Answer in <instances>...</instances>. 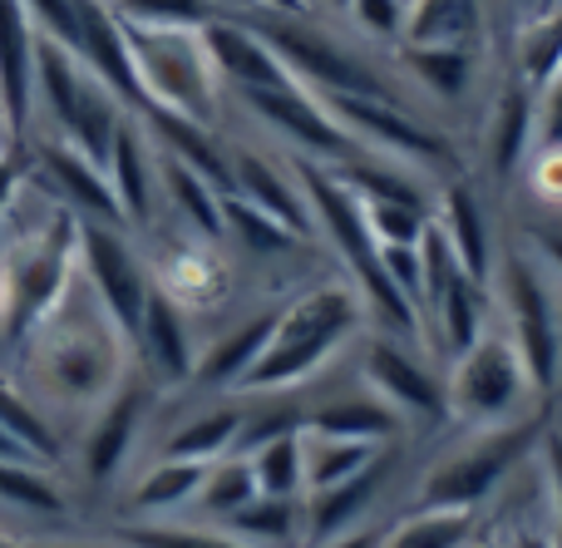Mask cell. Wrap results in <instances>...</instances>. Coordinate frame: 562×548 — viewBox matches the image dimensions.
Segmentation results:
<instances>
[{
    "label": "cell",
    "instance_id": "cell-43",
    "mask_svg": "<svg viewBox=\"0 0 562 548\" xmlns=\"http://www.w3.org/2000/svg\"><path fill=\"white\" fill-rule=\"evenodd\" d=\"M346 20L366 35V45H400L409 20V0H350Z\"/></svg>",
    "mask_w": 562,
    "mask_h": 548
},
{
    "label": "cell",
    "instance_id": "cell-26",
    "mask_svg": "<svg viewBox=\"0 0 562 548\" xmlns=\"http://www.w3.org/2000/svg\"><path fill=\"white\" fill-rule=\"evenodd\" d=\"M213 247L217 243H203V237H183V243L168 247L154 267V282L164 287L173 302H183L188 312H207V306H217L227 292V267L217 262Z\"/></svg>",
    "mask_w": 562,
    "mask_h": 548
},
{
    "label": "cell",
    "instance_id": "cell-21",
    "mask_svg": "<svg viewBox=\"0 0 562 548\" xmlns=\"http://www.w3.org/2000/svg\"><path fill=\"white\" fill-rule=\"evenodd\" d=\"M538 154V94L518 75H508L488 99L484 119V164L498 183L528 168V158Z\"/></svg>",
    "mask_w": 562,
    "mask_h": 548
},
{
    "label": "cell",
    "instance_id": "cell-7",
    "mask_svg": "<svg viewBox=\"0 0 562 548\" xmlns=\"http://www.w3.org/2000/svg\"><path fill=\"white\" fill-rule=\"evenodd\" d=\"M445 395H449V421L474 435L508 430V425L538 415L533 381H528L514 342H508L504 332H494V326H488L464 356L449 361Z\"/></svg>",
    "mask_w": 562,
    "mask_h": 548
},
{
    "label": "cell",
    "instance_id": "cell-4",
    "mask_svg": "<svg viewBox=\"0 0 562 548\" xmlns=\"http://www.w3.org/2000/svg\"><path fill=\"white\" fill-rule=\"evenodd\" d=\"M124 35L148 109H168L178 119L217 128L227 89L217 79L213 59H207L203 35L198 30H148V25H124Z\"/></svg>",
    "mask_w": 562,
    "mask_h": 548
},
{
    "label": "cell",
    "instance_id": "cell-10",
    "mask_svg": "<svg viewBox=\"0 0 562 548\" xmlns=\"http://www.w3.org/2000/svg\"><path fill=\"white\" fill-rule=\"evenodd\" d=\"M356 356H360V381L375 395L380 405L400 415V425H419L435 430L449 421V395H445V376L429 366V351L419 342H400L385 332H360L356 336Z\"/></svg>",
    "mask_w": 562,
    "mask_h": 548
},
{
    "label": "cell",
    "instance_id": "cell-19",
    "mask_svg": "<svg viewBox=\"0 0 562 548\" xmlns=\"http://www.w3.org/2000/svg\"><path fill=\"white\" fill-rule=\"evenodd\" d=\"M203 35V49L207 59H213L217 79H223L227 94H257V89H281V85H296L291 79V69L281 65L272 49L262 45V35H257L247 20L237 15H217L213 25L198 30Z\"/></svg>",
    "mask_w": 562,
    "mask_h": 548
},
{
    "label": "cell",
    "instance_id": "cell-1",
    "mask_svg": "<svg viewBox=\"0 0 562 548\" xmlns=\"http://www.w3.org/2000/svg\"><path fill=\"white\" fill-rule=\"evenodd\" d=\"M20 391L40 411L94 415L134 371V346L75 272L59 306L20 346Z\"/></svg>",
    "mask_w": 562,
    "mask_h": 548
},
{
    "label": "cell",
    "instance_id": "cell-33",
    "mask_svg": "<svg viewBox=\"0 0 562 548\" xmlns=\"http://www.w3.org/2000/svg\"><path fill=\"white\" fill-rule=\"evenodd\" d=\"M380 460V445L370 440H340V435H321L301 425V465H306V494L336 490V484L356 480L366 465Z\"/></svg>",
    "mask_w": 562,
    "mask_h": 548
},
{
    "label": "cell",
    "instance_id": "cell-14",
    "mask_svg": "<svg viewBox=\"0 0 562 548\" xmlns=\"http://www.w3.org/2000/svg\"><path fill=\"white\" fill-rule=\"evenodd\" d=\"M237 104L252 119H262L267 128L291 148L296 158H316V164H340V158L360 154L346 138V128L326 114L311 89L301 85H281V89H257V94H237Z\"/></svg>",
    "mask_w": 562,
    "mask_h": 548
},
{
    "label": "cell",
    "instance_id": "cell-41",
    "mask_svg": "<svg viewBox=\"0 0 562 548\" xmlns=\"http://www.w3.org/2000/svg\"><path fill=\"white\" fill-rule=\"evenodd\" d=\"M124 25H148V30H203L217 20L207 0H109Z\"/></svg>",
    "mask_w": 562,
    "mask_h": 548
},
{
    "label": "cell",
    "instance_id": "cell-11",
    "mask_svg": "<svg viewBox=\"0 0 562 548\" xmlns=\"http://www.w3.org/2000/svg\"><path fill=\"white\" fill-rule=\"evenodd\" d=\"M538 425L543 421L533 415V421H518V425H508V430H484V435H474L464 450L445 455V460L425 474V484H419V510L479 514V504L533 455Z\"/></svg>",
    "mask_w": 562,
    "mask_h": 548
},
{
    "label": "cell",
    "instance_id": "cell-47",
    "mask_svg": "<svg viewBox=\"0 0 562 548\" xmlns=\"http://www.w3.org/2000/svg\"><path fill=\"white\" fill-rule=\"evenodd\" d=\"M538 455H543L548 500H553V514H558V524H562V430H543V440H538Z\"/></svg>",
    "mask_w": 562,
    "mask_h": 548
},
{
    "label": "cell",
    "instance_id": "cell-55",
    "mask_svg": "<svg viewBox=\"0 0 562 548\" xmlns=\"http://www.w3.org/2000/svg\"><path fill=\"white\" fill-rule=\"evenodd\" d=\"M514 548H553V539H543V534H524Z\"/></svg>",
    "mask_w": 562,
    "mask_h": 548
},
{
    "label": "cell",
    "instance_id": "cell-50",
    "mask_svg": "<svg viewBox=\"0 0 562 548\" xmlns=\"http://www.w3.org/2000/svg\"><path fill=\"white\" fill-rule=\"evenodd\" d=\"M321 548H380V529H356V534H346V539H330Z\"/></svg>",
    "mask_w": 562,
    "mask_h": 548
},
{
    "label": "cell",
    "instance_id": "cell-16",
    "mask_svg": "<svg viewBox=\"0 0 562 548\" xmlns=\"http://www.w3.org/2000/svg\"><path fill=\"white\" fill-rule=\"evenodd\" d=\"M35 164H40V183L59 198V208L79 217V223H114L124 227V213L114 203V188H109V174L85 158L75 144L55 134H35Z\"/></svg>",
    "mask_w": 562,
    "mask_h": 548
},
{
    "label": "cell",
    "instance_id": "cell-58",
    "mask_svg": "<svg viewBox=\"0 0 562 548\" xmlns=\"http://www.w3.org/2000/svg\"><path fill=\"white\" fill-rule=\"evenodd\" d=\"M0 548H25V544H15V539H10V534H0Z\"/></svg>",
    "mask_w": 562,
    "mask_h": 548
},
{
    "label": "cell",
    "instance_id": "cell-39",
    "mask_svg": "<svg viewBox=\"0 0 562 548\" xmlns=\"http://www.w3.org/2000/svg\"><path fill=\"white\" fill-rule=\"evenodd\" d=\"M257 494H262V490H257L252 460H247V455H223V460L207 465L203 490H198V510H203L207 519L227 524L237 510H247Z\"/></svg>",
    "mask_w": 562,
    "mask_h": 548
},
{
    "label": "cell",
    "instance_id": "cell-45",
    "mask_svg": "<svg viewBox=\"0 0 562 548\" xmlns=\"http://www.w3.org/2000/svg\"><path fill=\"white\" fill-rule=\"evenodd\" d=\"M538 154H562V69L538 94Z\"/></svg>",
    "mask_w": 562,
    "mask_h": 548
},
{
    "label": "cell",
    "instance_id": "cell-24",
    "mask_svg": "<svg viewBox=\"0 0 562 548\" xmlns=\"http://www.w3.org/2000/svg\"><path fill=\"white\" fill-rule=\"evenodd\" d=\"M390 480V455L380 450L375 465H366V470L356 474V480L336 484V490H321V494H306V548H321L330 539H346V534L366 529V514L375 510L380 490H385Z\"/></svg>",
    "mask_w": 562,
    "mask_h": 548
},
{
    "label": "cell",
    "instance_id": "cell-25",
    "mask_svg": "<svg viewBox=\"0 0 562 548\" xmlns=\"http://www.w3.org/2000/svg\"><path fill=\"white\" fill-rule=\"evenodd\" d=\"M277 316H281V306H267V312L237 322L233 332H223L213 346H203V351H198V371H193L198 391H213V395L217 391H233V395L243 391L247 371H252L257 356H262L267 342H272Z\"/></svg>",
    "mask_w": 562,
    "mask_h": 548
},
{
    "label": "cell",
    "instance_id": "cell-30",
    "mask_svg": "<svg viewBox=\"0 0 562 548\" xmlns=\"http://www.w3.org/2000/svg\"><path fill=\"white\" fill-rule=\"evenodd\" d=\"M484 0H409L400 45H469L484 49Z\"/></svg>",
    "mask_w": 562,
    "mask_h": 548
},
{
    "label": "cell",
    "instance_id": "cell-49",
    "mask_svg": "<svg viewBox=\"0 0 562 548\" xmlns=\"http://www.w3.org/2000/svg\"><path fill=\"white\" fill-rule=\"evenodd\" d=\"M25 548H128V544H119V539H40V544H25Z\"/></svg>",
    "mask_w": 562,
    "mask_h": 548
},
{
    "label": "cell",
    "instance_id": "cell-2",
    "mask_svg": "<svg viewBox=\"0 0 562 548\" xmlns=\"http://www.w3.org/2000/svg\"><path fill=\"white\" fill-rule=\"evenodd\" d=\"M366 306H360L356 287L346 277L306 287L301 297H291L277 316V332L267 342V351L257 356V366L247 371L237 395H281L306 385L311 376H321L346 346H356V336L366 332Z\"/></svg>",
    "mask_w": 562,
    "mask_h": 548
},
{
    "label": "cell",
    "instance_id": "cell-57",
    "mask_svg": "<svg viewBox=\"0 0 562 548\" xmlns=\"http://www.w3.org/2000/svg\"><path fill=\"white\" fill-rule=\"evenodd\" d=\"M0 154H10V134H5V119H0Z\"/></svg>",
    "mask_w": 562,
    "mask_h": 548
},
{
    "label": "cell",
    "instance_id": "cell-44",
    "mask_svg": "<svg viewBox=\"0 0 562 548\" xmlns=\"http://www.w3.org/2000/svg\"><path fill=\"white\" fill-rule=\"evenodd\" d=\"M35 25L40 40H55L59 49L75 55L79 49V35H85V20H79V0H20Z\"/></svg>",
    "mask_w": 562,
    "mask_h": 548
},
{
    "label": "cell",
    "instance_id": "cell-40",
    "mask_svg": "<svg viewBox=\"0 0 562 548\" xmlns=\"http://www.w3.org/2000/svg\"><path fill=\"white\" fill-rule=\"evenodd\" d=\"M223 237H233V243L247 247L252 257H286V253H296V243H306V237H296L291 227H281L277 217L257 213L252 203H243V198H233V193L223 198Z\"/></svg>",
    "mask_w": 562,
    "mask_h": 548
},
{
    "label": "cell",
    "instance_id": "cell-3",
    "mask_svg": "<svg viewBox=\"0 0 562 548\" xmlns=\"http://www.w3.org/2000/svg\"><path fill=\"white\" fill-rule=\"evenodd\" d=\"M247 25L262 35V45L272 49L281 65L291 69L301 89L311 94H350V99H395L405 104V89L385 75L380 65H370V55H356L336 30L321 15H291V10H252L243 15Z\"/></svg>",
    "mask_w": 562,
    "mask_h": 548
},
{
    "label": "cell",
    "instance_id": "cell-31",
    "mask_svg": "<svg viewBox=\"0 0 562 548\" xmlns=\"http://www.w3.org/2000/svg\"><path fill=\"white\" fill-rule=\"evenodd\" d=\"M247 548H306V504L257 494L247 510H237L227 524H217Z\"/></svg>",
    "mask_w": 562,
    "mask_h": 548
},
{
    "label": "cell",
    "instance_id": "cell-15",
    "mask_svg": "<svg viewBox=\"0 0 562 548\" xmlns=\"http://www.w3.org/2000/svg\"><path fill=\"white\" fill-rule=\"evenodd\" d=\"M198 351H203V346L193 342V312H188L183 302H173V297L154 282V292H148V302H144V322H138V332H134L138 371H144L158 391L193 385Z\"/></svg>",
    "mask_w": 562,
    "mask_h": 548
},
{
    "label": "cell",
    "instance_id": "cell-37",
    "mask_svg": "<svg viewBox=\"0 0 562 548\" xmlns=\"http://www.w3.org/2000/svg\"><path fill=\"white\" fill-rule=\"evenodd\" d=\"M257 474V490L272 494V500H306V465H301V425L296 430H281L272 440L252 445L247 450Z\"/></svg>",
    "mask_w": 562,
    "mask_h": 548
},
{
    "label": "cell",
    "instance_id": "cell-35",
    "mask_svg": "<svg viewBox=\"0 0 562 548\" xmlns=\"http://www.w3.org/2000/svg\"><path fill=\"white\" fill-rule=\"evenodd\" d=\"M0 430H5L35 465H49V470L65 465V440L55 435L49 415L40 411L15 381H5V376H0Z\"/></svg>",
    "mask_w": 562,
    "mask_h": 548
},
{
    "label": "cell",
    "instance_id": "cell-12",
    "mask_svg": "<svg viewBox=\"0 0 562 548\" xmlns=\"http://www.w3.org/2000/svg\"><path fill=\"white\" fill-rule=\"evenodd\" d=\"M128 227L114 223H79V277L94 292V302L114 316V326L128 336L134 346V332L144 322V302L154 292V267L144 262L134 243H128Z\"/></svg>",
    "mask_w": 562,
    "mask_h": 548
},
{
    "label": "cell",
    "instance_id": "cell-48",
    "mask_svg": "<svg viewBox=\"0 0 562 548\" xmlns=\"http://www.w3.org/2000/svg\"><path fill=\"white\" fill-rule=\"evenodd\" d=\"M25 154H0V213H5L10 203H15V193H20V183H25V164H20Z\"/></svg>",
    "mask_w": 562,
    "mask_h": 548
},
{
    "label": "cell",
    "instance_id": "cell-51",
    "mask_svg": "<svg viewBox=\"0 0 562 548\" xmlns=\"http://www.w3.org/2000/svg\"><path fill=\"white\" fill-rule=\"evenodd\" d=\"M207 5L217 10V15H252V10H262V0H207Z\"/></svg>",
    "mask_w": 562,
    "mask_h": 548
},
{
    "label": "cell",
    "instance_id": "cell-52",
    "mask_svg": "<svg viewBox=\"0 0 562 548\" xmlns=\"http://www.w3.org/2000/svg\"><path fill=\"white\" fill-rule=\"evenodd\" d=\"M306 10H311V15H330V20H346L350 0H306Z\"/></svg>",
    "mask_w": 562,
    "mask_h": 548
},
{
    "label": "cell",
    "instance_id": "cell-5",
    "mask_svg": "<svg viewBox=\"0 0 562 548\" xmlns=\"http://www.w3.org/2000/svg\"><path fill=\"white\" fill-rule=\"evenodd\" d=\"M35 114L49 119V134L75 144L85 158H94L99 168L114 154V134L128 119V109L99 85L85 69V59H75L69 49H59L55 40L35 35Z\"/></svg>",
    "mask_w": 562,
    "mask_h": 548
},
{
    "label": "cell",
    "instance_id": "cell-27",
    "mask_svg": "<svg viewBox=\"0 0 562 548\" xmlns=\"http://www.w3.org/2000/svg\"><path fill=\"white\" fill-rule=\"evenodd\" d=\"M207 465L193 460H154L134 484H128V514H138L144 524H158L178 510H193L198 490H203Z\"/></svg>",
    "mask_w": 562,
    "mask_h": 548
},
{
    "label": "cell",
    "instance_id": "cell-46",
    "mask_svg": "<svg viewBox=\"0 0 562 548\" xmlns=\"http://www.w3.org/2000/svg\"><path fill=\"white\" fill-rule=\"evenodd\" d=\"M528 247H533V262L543 267L548 277H558V282H562V227L558 223L528 227Z\"/></svg>",
    "mask_w": 562,
    "mask_h": 548
},
{
    "label": "cell",
    "instance_id": "cell-18",
    "mask_svg": "<svg viewBox=\"0 0 562 548\" xmlns=\"http://www.w3.org/2000/svg\"><path fill=\"white\" fill-rule=\"evenodd\" d=\"M0 119L10 148L25 154L35 134V25L20 0H0Z\"/></svg>",
    "mask_w": 562,
    "mask_h": 548
},
{
    "label": "cell",
    "instance_id": "cell-6",
    "mask_svg": "<svg viewBox=\"0 0 562 548\" xmlns=\"http://www.w3.org/2000/svg\"><path fill=\"white\" fill-rule=\"evenodd\" d=\"M321 99V94H316ZM326 114L346 128V138L360 148V154H375L385 164L415 168L429 183H454L459 178V148L449 138V128H439L435 119L415 114L409 104H395V99H350V94H326L321 99Z\"/></svg>",
    "mask_w": 562,
    "mask_h": 548
},
{
    "label": "cell",
    "instance_id": "cell-8",
    "mask_svg": "<svg viewBox=\"0 0 562 548\" xmlns=\"http://www.w3.org/2000/svg\"><path fill=\"white\" fill-rule=\"evenodd\" d=\"M488 292H494L498 312H504V336L514 342L533 391L548 395L562 376V316L548 272L528 253L508 247V253H498Z\"/></svg>",
    "mask_w": 562,
    "mask_h": 548
},
{
    "label": "cell",
    "instance_id": "cell-42",
    "mask_svg": "<svg viewBox=\"0 0 562 548\" xmlns=\"http://www.w3.org/2000/svg\"><path fill=\"white\" fill-rule=\"evenodd\" d=\"M114 539L128 548H247L213 524H198V529H188V524H124Z\"/></svg>",
    "mask_w": 562,
    "mask_h": 548
},
{
    "label": "cell",
    "instance_id": "cell-13",
    "mask_svg": "<svg viewBox=\"0 0 562 548\" xmlns=\"http://www.w3.org/2000/svg\"><path fill=\"white\" fill-rule=\"evenodd\" d=\"M154 405H158V385L144 371H128V381L89 415V430L79 440V480L89 490H114L124 480Z\"/></svg>",
    "mask_w": 562,
    "mask_h": 548
},
{
    "label": "cell",
    "instance_id": "cell-9",
    "mask_svg": "<svg viewBox=\"0 0 562 548\" xmlns=\"http://www.w3.org/2000/svg\"><path fill=\"white\" fill-rule=\"evenodd\" d=\"M79 272V217L69 208H55L45 223L35 227L15 262L5 267V292H0V316H5V342L25 346V336L45 322L69 292Z\"/></svg>",
    "mask_w": 562,
    "mask_h": 548
},
{
    "label": "cell",
    "instance_id": "cell-29",
    "mask_svg": "<svg viewBox=\"0 0 562 548\" xmlns=\"http://www.w3.org/2000/svg\"><path fill=\"white\" fill-rule=\"evenodd\" d=\"M243 425H247V405L243 401H227L213 405V411L193 415L183 421L164 445H158V460H193V465H213L223 455L237 450L243 440Z\"/></svg>",
    "mask_w": 562,
    "mask_h": 548
},
{
    "label": "cell",
    "instance_id": "cell-17",
    "mask_svg": "<svg viewBox=\"0 0 562 548\" xmlns=\"http://www.w3.org/2000/svg\"><path fill=\"white\" fill-rule=\"evenodd\" d=\"M114 203L124 213L128 233H154V217L164 208V188H158V144L148 138L144 119L128 114L114 134V154L104 164Z\"/></svg>",
    "mask_w": 562,
    "mask_h": 548
},
{
    "label": "cell",
    "instance_id": "cell-53",
    "mask_svg": "<svg viewBox=\"0 0 562 548\" xmlns=\"http://www.w3.org/2000/svg\"><path fill=\"white\" fill-rule=\"evenodd\" d=\"M262 10H291V15H311L306 0H262Z\"/></svg>",
    "mask_w": 562,
    "mask_h": 548
},
{
    "label": "cell",
    "instance_id": "cell-56",
    "mask_svg": "<svg viewBox=\"0 0 562 548\" xmlns=\"http://www.w3.org/2000/svg\"><path fill=\"white\" fill-rule=\"evenodd\" d=\"M518 10H524V15H533V10H543V5H553V0H514Z\"/></svg>",
    "mask_w": 562,
    "mask_h": 548
},
{
    "label": "cell",
    "instance_id": "cell-20",
    "mask_svg": "<svg viewBox=\"0 0 562 548\" xmlns=\"http://www.w3.org/2000/svg\"><path fill=\"white\" fill-rule=\"evenodd\" d=\"M227 164H233V198L252 203L257 213L277 217L281 227H291V233L306 237V243L316 237L296 168L277 164L272 154H257V148H227Z\"/></svg>",
    "mask_w": 562,
    "mask_h": 548
},
{
    "label": "cell",
    "instance_id": "cell-54",
    "mask_svg": "<svg viewBox=\"0 0 562 548\" xmlns=\"http://www.w3.org/2000/svg\"><path fill=\"white\" fill-rule=\"evenodd\" d=\"M0 460H30V455H25V450H20V445H15V440H10V435H5V430H0Z\"/></svg>",
    "mask_w": 562,
    "mask_h": 548
},
{
    "label": "cell",
    "instance_id": "cell-32",
    "mask_svg": "<svg viewBox=\"0 0 562 548\" xmlns=\"http://www.w3.org/2000/svg\"><path fill=\"white\" fill-rule=\"evenodd\" d=\"M301 425H306V430H321V435H340V440H370V445H385L405 430L400 415L390 411V405H380L370 391L340 395V401H330V405H316Z\"/></svg>",
    "mask_w": 562,
    "mask_h": 548
},
{
    "label": "cell",
    "instance_id": "cell-23",
    "mask_svg": "<svg viewBox=\"0 0 562 548\" xmlns=\"http://www.w3.org/2000/svg\"><path fill=\"white\" fill-rule=\"evenodd\" d=\"M395 65L409 89L429 94L439 109H459L479 89L484 49L469 45H395Z\"/></svg>",
    "mask_w": 562,
    "mask_h": 548
},
{
    "label": "cell",
    "instance_id": "cell-34",
    "mask_svg": "<svg viewBox=\"0 0 562 548\" xmlns=\"http://www.w3.org/2000/svg\"><path fill=\"white\" fill-rule=\"evenodd\" d=\"M562 69V0L533 10L514 40V75L524 79L533 94H543Z\"/></svg>",
    "mask_w": 562,
    "mask_h": 548
},
{
    "label": "cell",
    "instance_id": "cell-36",
    "mask_svg": "<svg viewBox=\"0 0 562 548\" xmlns=\"http://www.w3.org/2000/svg\"><path fill=\"white\" fill-rule=\"evenodd\" d=\"M0 510L59 519V514H69V494H65V484L55 480V470H49V465L0 460Z\"/></svg>",
    "mask_w": 562,
    "mask_h": 548
},
{
    "label": "cell",
    "instance_id": "cell-38",
    "mask_svg": "<svg viewBox=\"0 0 562 548\" xmlns=\"http://www.w3.org/2000/svg\"><path fill=\"white\" fill-rule=\"evenodd\" d=\"M479 534V514L469 510H419L380 534V548H469Z\"/></svg>",
    "mask_w": 562,
    "mask_h": 548
},
{
    "label": "cell",
    "instance_id": "cell-28",
    "mask_svg": "<svg viewBox=\"0 0 562 548\" xmlns=\"http://www.w3.org/2000/svg\"><path fill=\"white\" fill-rule=\"evenodd\" d=\"M158 188H164V203L178 223L188 227L203 243H223V193H217L207 178H198L193 168H183L178 158L158 154Z\"/></svg>",
    "mask_w": 562,
    "mask_h": 548
},
{
    "label": "cell",
    "instance_id": "cell-22",
    "mask_svg": "<svg viewBox=\"0 0 562 548\" xmlns=\"http://www.w3.org/2000/svg\"><path fill=\"white\" fill-rule=\"evenodd\" d=\"M429 223L439 227V237L449 243L454 262L464 267L474 282H494V267H498V237H494V223H488V208L464 178L439 188L435 198V217Z\"/></svg>",
    "mask_w": 562,
    "mask_h": 548
}]
</instances>
